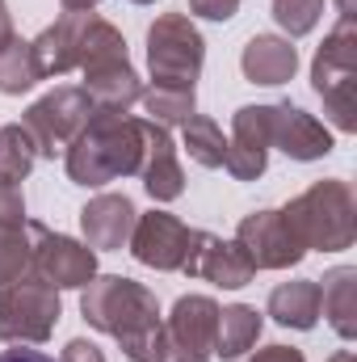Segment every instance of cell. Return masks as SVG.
Wrapping results in <instances>:
<instances>
[{"instance_id": "cell-27", "label": "cell", "mask_w": 357, "mask_h": 362, "mask_svg": "<svg viewBox=\"0 0 357 362\" xmlns=\"http://www.w3.org/2000/svg\"><path fill=\"white\" fill-rule=\"evenodd\" d=\"M143 101V110L152 114L147 122H156V127H185L189 118H193V93L189 89H152L139 97Z\"/></svg>"}, {"instance_id": "cell-20", "label": "cell", "mask_w": 357, "mask_h": 362, "mask_svg": "<svg viewBox=\"0 0 357 362\" xmlns=\"http://www.w3.org/2000/svg\"><path fill=\"white\" fill-rule=\"evenodd\" d=\"M320 312L328 316V325L345 341H353L357 337V270L341 266V270L324 274V282H320Z\"/></svg>"}, {"instance_id": "cell-19", "label": "cell", "mask_w": 357, "mask_h": 362, "mask_svg": "<svg viewBox=\"0 0 357 362\" xmlns=\"http://www.w3.org/2000/svg\"><path fill=\"white\" fill-rule=\"evenodd\" d=\"M240 68L253 85H286L298 68V51L286 42V38H273V34H257L244 55H240Z\"/></svg>"}, {"instance_id": "cell-38", "label": "cell", "mask_w": 357, "mask_h": 362, "mask_svg": "<svg viewBox=\"0 0 357 362\" xmlns=\"http://www.w3.org/2000/svg\"><path fill=\"white\" fill-rule=\"evenodd\" d=\"M135 4H156V0H135Z\"/></svg>"}, {"instance_id": "cell-36", "label": "cell", "mask_w": 357, "mask_h": 362, "mask_svg": "<svg viewBox=\"0 0 357 362\" xmlns=\"http://www.w3.org/2000/svg\"><path fill=\"white\" fill-rule=\"evenodd\" d=\"M97 0H63V8H92Z\"/></svg>"}, {"instance_id": "cell-6", "label": "cell", "mask_w": 357, "mask_h": 362, "mask_svg": "<svg viewBox=\"0 0 357 362\" xmlns=\"http://www.w3.org/2000/svg\"><path fill=\"white\" fill-rule=\"evenodd\" d=\"M147 59H152L156 89L193 93V81L202 72V59H206V42L185 13H164L147 30Z\"/></svg>"}, {"instance_id": "cell-23", "label": "cell", "mask_w": 357, "mask_h": 362, "mask_svg": "<svg viewBox=\"0 0 357 362\" xmlns=\"http://www.w3.org/2000/svg\"><path fill=\"white\" fill-rule=\"evenodd\" d=\"M38 228L34 219H21V223H0V286L17 282L21 274L34 266V240H38Z\"/></svg>"}, {"instance_id": "cell-31", "label": "cell", "mask_w": 357, "mask_h": 362, "mask_svg": "<svg viewBox=\"0 0 357 362\" xmlns=\"http://www.w3.org/2000/svg\"><path fill=\"white\" fill-rule=\"evenodd\" d=\"M59 362H105V354H101L92 341L76 337V341H68V350H63V358H59Z\"/></svg>"}, {"instance_id": "cell-13", "label": "cell", "mask_w": 357, "mask_h": 362, "mask_svg": "<svg viewBox=\"0 0 357 362\" xmlns=\"http://www.w3.org/2000/svg\"><path fill=\"white\" fill-rule=\"evenodd\" d=\"M265 118H269V144H277L286 156L320 160V156L332 152V135L307 110H298L290 101H277V105H265Z\"/></svg>"}, {"instance_id": "cell-32", "label": "cell", "mask_w": 357, "mask_h": 362, "mask_svg": "<svg viewBox=\"0 0 357 362\" xmlns=\"http://www.w3.org/2000/svg\"><path fill=\"white\" fill-rule=\"evenodd\" d=\"M253 362H303V354H298L294 346H269V350H261Z\"/></svg>"}, {"instance_id": "cell-11", "label": "cell", "mask_w": 357, "mask_h": 362, "mask_svg": "<svg viewBox=\"0 0 357 362\" xmlns=\"http://www.w3.org/2000/svg\"><path fill=\"white\" fill-rule=\"evenodd\" d=\"M30 270L38 278H47L55 291L59 286H89L92 274H97V253L89 245L72 240V236H55L47 228H38V240H34V266Z\"/></svg>"}, {"instance_id": "cell-10", "label": "cell", "mask_w": 357, "mask_h": 362, "mask_svg": "<svg viewBox=\"0 0 357 362\" xmlns=\"http://www.w3.org/2000/svg\"><path fill=\"white\" fill-rule=\"evenodd\" d=\"M181 274H193V278H206L214 286H248L253 282V262L248 253L236 245V240H219L210 232H193L189 236V253L181 262Z\"/></svg>"}, {"instance_id": "cell-16", "label": "cell", "mask_w": 357, "mask_h": 362, "mask_svg": "<svg viewBox=\"0 0 357 362\" xmlns=\"http://www.w3.org/2000/svg\"><path fill=\"white\" fill-rule=\"evenodd\" d=\"M139 177L147 185V194L156 202H173L181 189H185V173L177 165V148L169 139L164 127L156 122H143V160H139Z\"/></svg>"}, {"instance_id": "cell-28", "label": "cell", "mask_w": 357, "mask_h": 362, "mask_svg": "<svg viewBox=\"0 0 357 362\" xmlns=\"http://www.w3.org/2000/svg\"><path fill=\"white\" fill-rule=\"evenodd\" d=\"M320 13H324V0H273V17H277V25L290 38L311 34L315 21H320Z\"/></svg>"}, {"instance_id": "cell-35", "label": "cell", "mask_w": 357, "mask_h": 362, "mask_svg": "<svg viewBox=\"0 0 357 362\" xmlns=\"http://www.w3.org/2000/svg\"><path fill=\"white\" fill-rule=\"evenodd\" d=\"M337 8H341V17H349V21H353V8H357V0H337Z\"/></svg>"}, {"instance_id": "cell-26", "label": "cell", "mask_w": 357, "mask_h": 362, "mask_svg": "<svg viewBox=\"0 0 357 362\" xmlns=\"http://www.w3.org/2000/svg\"><path fill=\"white\" fill-rule=\"evenodd\" d=\"M38 81H42V72H38V64H34L30 42L13 38V42L0 51V93H25V89H34Z\"/></svg>"}, {"instance_id": "cell-25", "label": "cell", "mask_w": 357, "mask_h": 362, "mask_svg": "<svg viewBox=\"0 0 357 362\" xmlns=\"http://www.w3.org/2000/svg\"><path fill=\"white\" fill-rule=\"evenodd\" d=\"M185 152H189V160H198L202 169H219L223 156H227V139H223L219 122L193 114V118L185 122Z\"/></svg>"}, {"instance_id": "cell-37", "label": "cell", "mask_w": 357, "mask_h": 362, "mask_svg": "<svg viewBox=\"0 0 357 362\" xmlns=\"http://www.w3.org/2000/svg\"><path fill=\"white\" fill-rule=\"evenodd\" d=\"M328 362H357V358H353V350H341V354H332Z\"/></svg>"}, {"instance_id": "cell-9", "label": "cell", "mask_w": 357, "mask_h": 362, "mask_svg": "<svg viewBox=\"0 0 357 362\" xmlns=\"http://www.w3.org/2000/svg\"><path fill=\"white\" fill-rule=\"evenodd\" d=\"M236 245L248 253L253 270H286V266H298L303 262V245L298 236L290 232V223L282 219V211H253L240 219V232H236Z\"/></svg>"}, {"instance_id": "cell-17", "label": "cell", "mask_w": 357, "mask_h": 362, "mask_svg": "<svg viewBox=\"0 0 357 362\" xmlns=\"http://www.w3.org/2000/svg\"><path fill=\"white\" fill-rule=\"evenodd\" d=\"M80 228H85V240L92 253L122 249L131 240V228H135V202L126 194H101L80 211Z\"/></svg>"}, {"instance_id": "cell-30", "label": "cell", "mask_w": 357, "mask_h": 362, "mask_svg": "<svg viewBox=\"0 0 357 362\" xmlns=\"http://www.w3.org/2000/svg\"><path fill=\"white\" fill-rule=\"evenodd\" d=\"M189 8L198 17H210V21H227V17H236L240 0H189Z\"/></svg>"}, {"instance_id": "cell-5", "label": "cell", "mask_w": 357, "mask_h": 362, "mask_svg": "<svg viewBox=\"0 0 357 362\" xmlns=\"http://www.w3.org/2000/svg\"><path fill=\"white\" fill-rule=\"evenodd\" d=\"M55 325H59V291L47 278L21 274L17 282L0 286V341L38 346L55 333Z\"/></svg>"}, {"instance_id": "cell-12", "label": "cell", "mask_w": 357, "mask_h": 362, "mask_svg": "<svg viewBox=\"0 0 357 362\" xmlns=\"http://www.w3.org/2000/svg\"><path fill=\"white\" fill-rule=\"evenodd\" d=\"M189 236H193V228H185L177 215L152 211V215L135 219V228H131V253H135L143 266L181 270V262H185V253H189Z\"/></svg>"}, {"instance_id": "cell-4", "label": "cell", "mask_w": 357, "mask_h": 362, "mask_svg": "<svg viewBox=\"0 0 357 362\" xmlns=\"http://www.w3.org/2000/svg\"><path fill=\"white\" fill-rule=\"evenodd\" d=\"M311 81L315 93L324 97L328 118L341 131L357 127V30L349 17L337 21V30L324 38L315 64H311Z\"/></svg>"}, {"instance_id": "cell-29", "label": "cell", "mask_w": 357, "mask_h": 362, "mask_svg": "<svg viewBox=\"0 0 357 362\" xmlns=\"http://www.w3.org/2000/svg\"><path fill=\"white\" fill-rule=\"evenodd\" d=\"M21 219H25V198H21V185L0 181V223H21Z\"/></svg>"}, {"instance_id": "cell-14", "label": "cell", "mask_w": 357, "mask_h": 362, "mask_svg": "<svg viewBox=\"0 0 357 362\" xmlns=\"http://www.w3.org/2000/svg\"><path fill=\"white\" fill-rule=\"evenodd\" d=\"M92 13L89 8H68L55 25H47L30 51H34V64L42 76H63L68 68H80V51H85V34H89Z\"/></svg>"}, {"instance_id": "cell-18", "label": "cell", "mask_w": 357, "mask_h": 362, "mask_svg": "<svg viewBox=\"0 0 357 362\" xmlns=\"http://www.w3.org/2000/svg\"><path fill=\"white\" fill-rule=\"evenodd\" d=\"M85 93L92 97L97 110H118V114H126V105H135L143 97L139 76H135V68H131L126 55L89 64L85 68Z\"/></svg>"}, {"instance_id": "cell-24", "label": "cell", "mask_w": 357, "mask_h": 362, "mask_svg": "<svg viewBox=\"0 0 357 362\" xmlns=\"http://www.w3.org/2000/svg\"><path fill=\"white\" fill-rule=\"evenodd\" d=\"M34 165H38V144H34V135H30L21 122L4 127V131H0V181H13V185H17Z\"/></svg>"}, {"instance_id": "cell-2", "label": "cell", "mask_w": 357, "mask_h": 362, "mask_svg": "<svg viewBox=\"0 0 357 362\" xmlns=\"http://www.w3.org/2000/svg\"><path fill=\"white\" fill-rule=\"evenodd\" d=\"M143 160V118H122L118 110H92L89 122L68 144V177L76 185H105L139 173Z\"/></svg>"}, {"instance_id": "cell-21", "label": "cell", "mask_w": 357, "mask_h": 362, "mask_svg": "<svg viewBox=\"0 0 357 362\" xmlns=\"http://www.w3.org/2000/svg\"><path fill=\"white\" fill-rule=\"evenodd\" d=\"M269 316L286 329H315L320 320V282H282L269 295Z\"/></svg>"}, {"instance_id": "cell-15", "label": "cell", "mask_w": 357, "mask_h": 362, "mask_svg": "<svg viewBox=\"0 0 357 362\" xmlns=\"http://www.w3.org/2000/svg\"><path fill=\"white\" fill-rule=\"evenodd\" d=\"M265 156H269L265 105H244V110L231 118V144H227L223 169L236 181H257L265 173Z\"/></svg>"}, {"instance_id": "cell-7", "label": "cell", "mask_w": 357, "mask_h": 362, "mask_svg": "<svg viewBox=\"0 0 357 362\" xmlns=\"http://www.w3.org/2000/svg\"><path fill=\"white\" fill-rule=\"evenodd\" d=\"M219 329V303L206 295H181L173 316L156 329V358L152 362H210Z\"/></svg>"}, {"instance_id": "cell-34", "label": "cell", "mask_w": 357, "mask_h": 362, "mask_svg": "<svg viewBox=\"0 0 357 362\" xmlns=\"http://www.w3.org/2000/svg\"><path fill=\"white\" fill-rule=\"evenodd\" d=\"M17 34H13V21H8V8H4V0H0V51L13 42Z\"/></svg>"}, {"instance_id": "cell-1", "label": "cell", "mask_w": 357, "mask_h": 362, "mask_svg": "<svg viewBox=\"0 0 357 362\" xmlns=\"http://www.w3.org/2000/svg\"><path fill=\"white\" fill-rule=\"evenodd\" d=\"M80 312L92 329L109 333L122 354L131 362H152L156 358V329H160V308H156V295L131 278H92L85 299H80Z\"/></svg>"}, {"instance_id": "cell-3", "label": "cell", "mask_w": 357, "mask_h": 362, "mask_svg": "<svg viewBox=\"0 0 357 362\" xmlns=\"http://www.w3.org/2000/svg\"><path fill=\"white\" fill-rule=\"evenodd\" d=\"M282 219L303 249L341 253L357 240V198L345 181H315L282 211Z\"/></svg>"}, {"instance_id": "cell-33", "label": "cell", "mask_w": 357, "mask_h": 362, "mask_svg": "<svg viewBox=\"0 0 357 362\" xmlns=\"http://www.w3.org/2000/svg\"><path fill=\"white\" fill-rule=\"evenodd\" d=\"M0 362H55L51 354H42V350H30V346H21V350H4Z\"/></svg>"}, {"instance_id": "cell-8", "label": "cell", "mask_w": 357, "mask_h": 362, "mask_svg": "<svg viewBox=\"0 0 357 362\" xmlns=\"http://www.w3.org/2000/svg\"><path fill=\"white\" fill-rule=\"evenodd\" d=\"M92 110H97V105H92L89 93H85V89H72V85H63V89L47 93L42 101H34V105L25 110L21 127L34 135V144H38V156H55L59 148H68V144L76 139V131L89 122Z\"/></svg>"}, {"instance_id": "cell-22", "label": "cell", "mask_w": 357, "mask_h": 362, "mask_svg": "<svg viewBox=\"0 0 357 362\" xmlns=\"http://www.w3.org/2000/svg\"><path fill=\"white\" fill-rule=\"evenodd\" d=\"M257 337H261V312L257 308L236 303V308H223L219 312V329H214V354L219 358L248 354L257 346Z\"/></svg>"}]
</instances>
